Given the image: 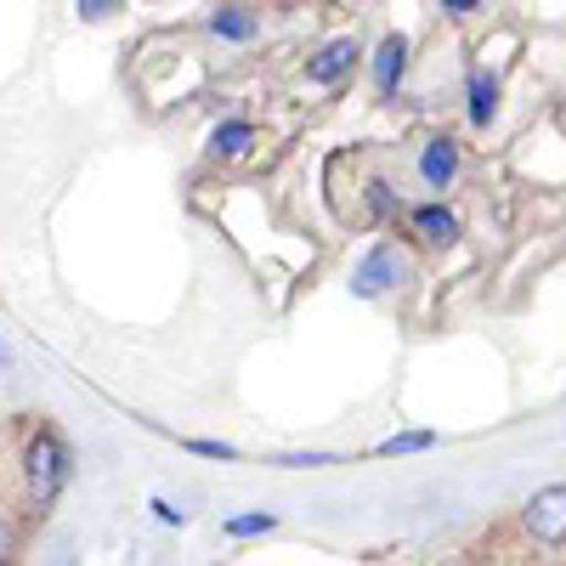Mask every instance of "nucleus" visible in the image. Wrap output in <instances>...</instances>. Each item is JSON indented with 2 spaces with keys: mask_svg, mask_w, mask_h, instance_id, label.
<instances>
[{
  "mask_svg": "<svg viewBox=\"0 0 566 566\" xmlns=\"http://www.w3.org/2000/svg\"><path fill=\"white\" fill-rule=\"evenodd\" d=\"M363 210H368V221H397L402 216V193L386 176H374V181H363Z\"/></svg>",
  "mask_w": 566,
  "mask_h": 566,
  "instance_id": "obj_11",
  "label": "nucleus"
},
{
  "mask_svg": "<svg viewBox=\"0 0 566 566\" xmlns=\"http://www.w3.org/2000/svg\"><path fill=\"white\" fill-rule=\"evenodd\" d=\"M408 216V232L424 244V250H453L459 239H464V227H459V216L442 205V199H431V205H413V210H402Z\"/></svg>",
  "mask_w": 566,
  "mask_h": 566,
  "instance_id": "obj_8",
  "label": "nucleus"
},
{
  "mask_svg": "<svg viewBox=\"0 0 566 566\" xmlns=\"http://www.w3.org/2000/svg\"><path fill=\"white\" fill-rule=\"evenodd\" d=\"M442 437L437 431H397L386 442H374V459H408V453H431Z\"/></svg>",
  "mask_w": 566,
  "mask_h": 566,
  "instance_id": "obj_13",
  "label": "nucleus"
},
{
  "mask_svg": "<svg viewBox=\"0 0 566 566\" xmlns=\"http://www.w3.org/2000/svg\"><path fill=\"white\" fill-rule=\"evenodd\" d=\"M23 493L34 510H57V499L74 488V442L57 431V424H34L23 442Z\"/></svg>",
  "mask_w": 566,
  "mask_h": 566,
  "instance_id": "obj_1",
  "label": "nucleus"
},
{
  "mask_svg": "<svg viewBox=\"0 0 566 566\" xmlns=\"http://www.w3.org/2000/svg\"><path fill=\"white\" fill-rule=\"evenodd\" d=\"M74 12H80V23H108L125 12V0H74Z\"/></svg>",
  "mask_w": 566,
  "mask_h": 566,
  "instance_id": "obj_16",
  "label": "nucleus"
},
{
  "mask_svg": "<svg viewBox=\"0 0 566 566\" xmlns=\"http://www.w3.org/2000/svg\"><path fill=\"white\" fill-rule=\"evenodd\" d=\"M148 515H154L159 527H187V510H176L165 493H154V499H148Z\"/></svg>",
  "mask_w": 566,
  "mask_h": 566,
  "instance_id": "obj_17",
  "label": "nucleus"
},
{
  "mask_svg": "<svg viewBox=\"0 0 566 566\" xmlns=\"http://www.w3.org/2000/svg\"><path fill=\"white\" fill-rule=\"evenodd\" d=\"M522 527H527L533 544L560 549V544H566V488H544V493H533L527 510H522Z\"/></svg>",
  "mask_w": 566,
  "mask_h": 566,
  "instance_id": "obj_5",
  "label": "nucleus"
},
{
  "mask_svg": "<svg viewBox=\"0 0 566 566\" xmlns=\"http://www.w3.org/2000/svg\"><path fill=\"white\" fill-rule=\"evenodd\" d=\"M18 555V533H12V522H7V515H0V566H7Z\"/></svg>",
  "mask_w": 566,
  "mask_h": 566,
  "instance_id": "obj_18",
  "label": "nucleus"
},
{
  "mask_svg": "<svg viewBox=\"0 0 566 566\" xmlns=\"http://www.w3.org/2000/svg\"><path fill=\"white\" fill-rule=\"evenodd\" d=\"M181 448L193 453V459H221V464L244 459V453H239V442H221V437H181Z\"/></svg>",
  "mask_w": 566,
  "mask_h": 566,
  "instance_id": "obj_14",
  "label": "nucleus"
},
{
  "mask_svg": "<svg viewBox=\"0 0 566 566\" xmlns=\"http://www.w3.org/2000/svg\"><path fill=\"white\" fill-rule=\"evenodd\" d=\"M442 12H453V18H476L482 12V0H437Z\"/></svg>",
  "mask_w": 566,
  "mask_h": 566,
  "instance_id": "obj_19",
  "label": "nucleus"
},
{
  "mask_svg": "<svg viewBox=\"0 0 566 566\" xmlns=\"http://www.w3.org/2000/svg\"><path fill=\"white\" fill-rule=\"evenodd\" d=\"M205 29H210V40H221V45H255V40H261V12L250 7V0H216L210 18H205Z\"/></svg>",
  "mask_w": 566,
  "mask_h": 566,
  "instance_id": "obj_7",
  "label": "nucleus"
},
{
  "mask_svg": "<svg viewBox=\"0 0 566 566\" xmlns=\"http://www.w3.org/2000/svg\"><path fill=\"white\" fill-rule=\"evenodd\" d=\"M272 464H277V470H323V464H340V453H317V448H306V453H277Z\"/></svg>",
  "mask_w": 566,
  "mask_h": 566,
  "instance_id": "obj_15",
  "label": "nucleus"
},
{
  "mask_svg": "<svg viewBox=\"0 0 566 566\" xmlns=\"http://www.w3.org/2000/svg\"><path fill=\"white\" fill-rule=\"evenodd\" d=\"M266 533H277V515L272 510H239V515H227V522H221V538H232V544L266 538Z\"/></svg>",
  "mask_w": 566,
  "mask_h": 566,
  "instance_id": "obj_12",
  "label": "nucleus"
},
{
  "mask_svg": "<svg viewBox=\"0 0 566 566\" xmlns=\"http://www.w3.org/2000/svg\"><path fill=\"white\" fill-rule=\"evenodd\" d=\"M363 40L357 34H335V40H323L317 52L301 63V80L306 85H317V91H335V85H346L357 69H363Z\"/></svg>",
  "mask_w": 566,
  "mask_h": 566,
  "instance_id": "obj_2",
  "label": "nucleus"
},
{
  "mask_svg": "<svg viewBox=\"0 0 566 566\" xmlns=\"http://www.w3.org/2000/svg\"><path fill=\"white\" fill-rule=\"evenodd\" d=\"M499 103H504L499 74L476 69V74H470V91H464V119L476 125V130H488V125H499Z\"/></svg>",
  "mask_w": 566,
  "mask_h": 566,
  "instance_id": "obj_10",
  "label": "nucleus"
},
{
  "mask_svg": "<svg viewBox=\"0 0 566 566\" xmlns=\"http://www.w3.org/2000/svg\"><path fill=\"white\" fill-rule=\"evenodd\" d=\"M402 277H408V261H402L397 244H368L363 261L352 266V295H357V301H380V295L397 290Z\"/></svg>",
  "mask_w": 566,
  "mask_h": 566,
  "instance_id": "obj_3",
  "label": "nucleus"
},
{
  "mask_svg": "<svg viewBox=\"0 0 566 566\" xmlns=\"http://www.w3.org/2000/svg\"><path fill=\"white\" fill-rule=\"evenodd\" d=\"M368 63V80H374V97L380 103H391L397 91H402V80H408V63H413V40L408 34H386L374 52L363 57Z\"/></svg>",
  "mask_w": 566,
  "mask_h": 566,
  "instance_id": "obj_4",
  "label": "nucleus"
},
{
  "mask_svg": "<svg viewBox=\"0 0 566 566\" xmlns=\"http://www.w3.org/2000/svg\"><path fill=\"white\" fill-rule=\"evenodd\" d=\"M0 374H12V346L0 340Z\"/></svg>",
  "mask_w": 566,
  "mask_h": 566,
  "instance_id": "obj_20",
  "label": "nucleus"
},
{
  "mask_svg": "<svg viewBox=\"0 0 566 566\" xmlns=\"http://www.w3.org/2000/svg\"><path fill=\"white\" fill-rule=\"evenodd\" d=\"M464 170V148H459V136H431L419 148V181L431 187V193H448V187L459 181Z\"/></svg>",
  "mask_w": 566,
  "mask_h": 566,
  "instance_id": "obj_9",
  "label": "nucleus"
},
{
  "mask_svg": "<svg viewBox=\"0 0 566 566\" xmlns=\"http://www.w3.org/2000/svg\"><path fill=\"white\" fill-rule=\"evenodd\" d=\"M255 142H261L255 119L227 114V119H216V125H210V136H205V159H210V165H239V159H250V154H255Z\"/></svg>",
  "mask_w": 566,
  "mask_h": 566,
  "instance_id": "obj_6",
  "label": "nucleus"
}]
</instances>
